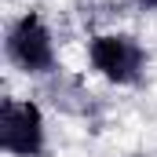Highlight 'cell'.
Wrapping results in <instances>:
<instances>
[{
	"label": "cell",
	"mask_w": 157,
	"mask_h": 157,
	"mask_svg": "<svg viewBox=\"0 0 157 157\" xmlns=\"http://www.w3.org/2000/svg\"><path fill=\"white\" fill-rule=\"evenodd\" d=\"M4 51H7V62L29 77H44L55 70V37L37 11H26L7 26Z\"/></svg>",
	"instance_id": "cell-1"
},
{
	"label": "cell",
	"mask_w": 157,
	"mask_h": 157,
	"mask_svg": "<svg viewBox=\"0 0 157 157\" xmlns=\"http://www.w3.org/2000/svg\"><path fill=\"white\" fill-rule=\"evenodd\" d=\"M0 146L11 157H44L48 128L33 99H4L0 106Z\"/></svg>",
	"instance_id": "cell-2"
},
{
	"label": "cell",
	"mask_w": 157,
	"mask_h": 157,
	"mask_svg": "<svg viewBox=\"0 0 157 157\" xmlns=\"http://www.w3.org/2000/svg\"><path fill=\"white\" fill-rule=\"evenodd\" d=\"M88 62L110 84H135L146 70V51L128 33H99L88 40Z\"/></svg>",
	"instance_id": "cell-3"
},
{
	"label": "cell",
	"mask_w": 157,
	"mask_h": 157,
	"mask_svg": "<svg viewBox=\"0 0 157 157\" xmlns=\"http://www.w3.org/2000/svg\"><path fill=\"white\" fill-rule=\"evenodd\" d=\"M135 7H139V11H154V15H157V0H135Z\"/></svg>",
	"instance_id": "cell-4"
}]
</instances>
